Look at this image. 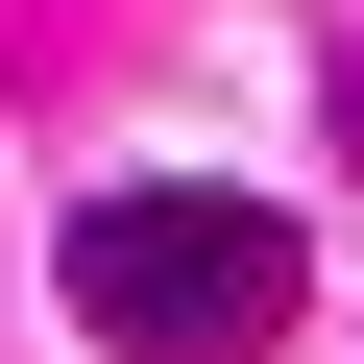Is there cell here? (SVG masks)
<instances>
[{"mask_svg": "<svg viewBox=\"0 0 364 364\" xmlns=\"http://www.w3.org/2000/svg\"><path fill=\"white\" fill-rule=\"evenodd\" d=\"M49 291H73V340H122V364H267L291 291H316V243H291L267 195H219V170H122V195L49 243Z\"/></svg>", "mask_w": 364, "mask_h": 364, "instance_id": "6da1fadb", "label": "cell"}, {"mask_svg": "<svg viewBox=\"0 0 364 364\" xmlns=\"http://www.w3.org/2000/svg\"><path fill=\"white\" fill-rule=\"evenodd\" d=\"M340 146H364V25H340Z\"/></svg>", "mask_w": 364, "mask_h": 364, "instance_id": "7a4b0ae2", "label": "cell"}]
</instances>
